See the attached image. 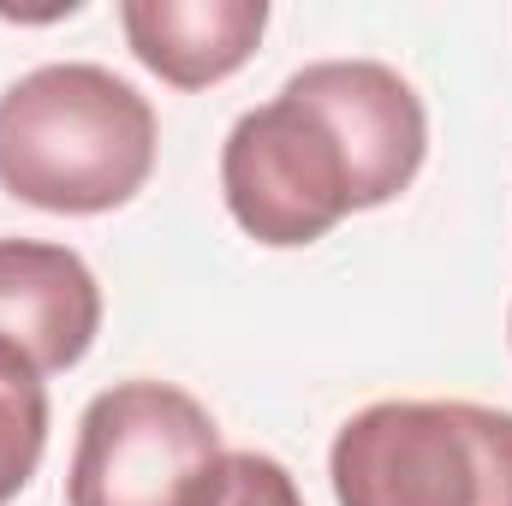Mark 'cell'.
<instances>
[{
    "instance_id": "6da1fadb",
    "label": "cell",
    "mask_w": 512,
    "mask_h": 506,
    "mask_svg": "<svg viewBox=\"0 0 512 506\" xmlns=\"http://www.w3.org/2000/svg\"><path fill=\"white\" fill-rule=\"evenodd\" d=\"M155 173V108L90 60H54L0 96V185L48 215H108Z\"/></svg>"
},
{
    "instance_id": "7a4b0ae2",
    "label": "cell",
    "mask_w": 512,
    "mask_h": 506,
    "mask_svg": "<svg viewBox=\"0 0 512 506\" xmlns=\"http://www.w3.org/2000/svg\"><path fill=\"white\" fill-rule=\"evenodd\" d=\"M340 506H512V411L471 399H382L328 453Z\"/></svg>"
},
{
    "instance_id": "3957f363",
    "label": "cell",
    "mask_w": 512,
    "mask_h": 506,
    "mask_svg": "<svg viewBox=\"0 0 512 506\" xmlns=\"http://www.w3.org/2000/svg\"><path fill=\"white\" fill-rule=\"evenodd\" d=\"M221 191L233 221L274 251L316 245L346 215L370 209L352 143L298 78H286L274 102L239 114V126L227 131Z\"/></svg>"
},
{
    "instance_id": "277c9868",
    "label": "cell",
    "mask_w": 512,
    "mask_h": 506,
    "mask_svg": "<svg viewBox=\"0 0 512 506\" xmlns=\"http://www.w3.org/2000/svg\"><path fill=\"white\" fill-rule=\"evenodd\" d=\"M215 417L173 381H114L78 417L66 506H185L221 459Z\"/></svg>"
},
{
    "instance_id": "5b68a950",
    "label": "cell",
    "mask_w": 512,
    "mask_h": 506,
    "mask_svg": "<svg viewBox=\"0 0 512 506\" xmlns=\"http://www.w3.org/2000/svg\"><path fill=\"white\" fill-rule=\"evenodd\" d=\"M102 334V286L72 245L0 239V346L36 376L84 364Z\"/></svg>"
},
{
    "instance_id": "8992f818",
    "label": "cell",
    "mask_w": 512,
    "mask_h": 506,
    "mask_svg": "<svg viewBox=\"0 0 512 506\" xmlns=\"http://www.w3.org/2000/svg\"><path fill=\"white\" fill-rule=\"evenodd\" d=\"M292 78L322 102V114L352 143L370 209L393 203L417 179V167L429 155L423 96L382 60H316V66H304Z\"/></svg>"
},
{
    "instance_id": "52a82bcc",
    "label": "cell",
    "mask_w": 512,
    "mask_h": 506,
    "mask_svg": "<svg viewBox=\"0 0 512 506\" xmlns=\"http://www.w3.org/2000/svg\"><path fill=\"white\" fill-rule=\"evenodd\" d=\"M131 54L173 90H209L233 78L268 30L262 0H126Z\"/></svg>"
},
{
    "instance_id": "ba28073f",
    "label": "cell",
    "mask_w": 512,
    "mask_h": 506,
    "mask_svg": "<svg viewBox=\"0 0 512 506\" xmlns=\"http://www.w3.org/2000/svg\"><path fill=\"white\" fill-rule=\"evenodd\" d=\"M48 447V387L42 376L0 346V506H12Z\"/></svg>"
},
{
    "instance_id": "9c48e42d",
    "label": "cell",
    "mask_w": 512,
    "mask_h": 506,
    "mask_svg": "<svg viewBox=\"0 0 512 506\" xmlns=\"http://www.w3.org/2000/svg\"><path fill=\"white\" fill-rule=\"evenodd\" d=\"M185 506H304V495H298V477L280 459H268V453H221L197 477Z\"/></svg>"
},
{
    "instance_id": "30bf717a",
    "label": "cell",
    "mask_w": 512,
    "mask_h": 506,
    "mask_svg": "<svg viewBox=\"0 0 512 506\" xmlns=\"http://www.w3.org/2000/svg\"><path fill=\"white\" fill-rule=\"evenodd\" d=\"M507 328H512V316H507Z\"/></svg>"
}]
</instances>
